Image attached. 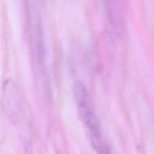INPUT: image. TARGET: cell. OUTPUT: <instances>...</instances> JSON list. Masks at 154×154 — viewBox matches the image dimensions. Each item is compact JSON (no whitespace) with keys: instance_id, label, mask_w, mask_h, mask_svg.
Returning <instances> with one entry per match:
<instances>
[{"instance_id":"7a4b0ae2","label":"cell","mask_w":154,"mask_h":154,"mask_svg":"<svg viewBox=\"0 0 154 154\" xmlns=\"http://www.w3.org/2000/svg\"><path fill=\"white\" fill-rule=\"evenodd\" d=\"M108 154H111V152H110V153H108Z\"/></svg>"},{"instance_id":"6da1fadb","label":"cell","mask_w":154,"mask_h":154,"mask_svg":"<svg viewBox=\"0 0 154 154\" xmlns=\"http://www.w3.org/2000/svg\"><path fill=\"white\" fill-rule=\"evenodd\" d=\"M74 96L80 117L87 127L90 141L98 154H107L109 151L102 138L100 124L96 117L87 89L80 81H76L73 87Z\"/></svg>"}]
</instances>
